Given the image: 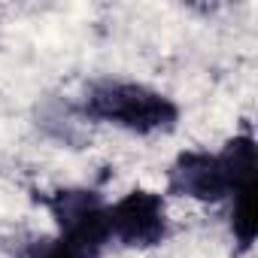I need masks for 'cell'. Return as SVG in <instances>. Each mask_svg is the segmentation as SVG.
Segmentation results:
<instances>
[{
    "instance_id": "6da1fadb",
    "label": "cell",
    "mask_w": 258,
    "mask_h": 258,
    "mask_svg": "<svg viewBox=\"0 0 258 258\" xmlns=\"http://www.w3.org/2000/svg\"><path fill=\"white\" fill-rule=\"evenodd\" d=\"M170 191L195 201H222L255 185V140L249 134L225 143L222 152H182L170 167Z\"/></svg>"
},
{
    "instance_id": "7a4b0ae2",
    "label": "cell",
    "mask_w": 258,
    "mask_h": 258,
    "mask_svg": "<svg viewBox=\"0 0 258 258\" xmlns=\"http://www.w3.org/2000/svg\"><path fill=\"white\" fill-rule=\"evenodd\" d=\"M85 112L91 118L118 124L134 134L173 131L179 109L170 97L140 82H97L85 97Z\"/></svg>"
},
{
    "instance_id": "3957f363",
    "label": "cell",
    "mask_w": 258,
    "mask_h": 258,
    "mask_svg": "<svg viewBox=\"0 0 258 258\" xmlns=\"http://www.w3.org/2000/svg\"><path fill=\"white\" fill-rule=\"evenodd\" d=\"M43 204L58 222V240H64L82 258H97L109 240V207L88 188H61L46 195Z\"/></svg>"
},
{
    "instance_id": "277c9868",
    "label": "cell",
    "mask_w": 258,
    "mask_h": 258,
    "mask_svg": "<svg viewBox=\"0 0 258 258\" xmlns=\"http://www.w3.org/2000/svg\"><path fill=\"white\" fill-rule=\"evenodd\" d=\"M109 237L124 246L149 249L167 237V210L161 195L134 188L109 207Z\"/></svg>"
},
{
    "instance_id": "5b68a950",
    "label": "cell",
    "mask_w": 258,
    "mask_h": 258,
    "mask_svg": "<svg viewBox=\"0 0 258 258\" xmlns=\"http://www.w3.org/2000/svg\"><path fill=\"white\" fill-rule=\"evenodd\" d=\"M231 231L240 243V249H249L255 240V185L234 195V213H231Z\"/></svg>"
},
{
    "instance_id": "8992f818",
    "label": "cell",
    "mask_w": 258,
    "mask_h": 258,
    "mask_svg": "<svg viewBox=\"0 0 258 258\" xmlns=\"http://www.w3.org/2000/svg\"><path fill=\"white\" fill-rule=\"evenodd\" d=\"M31 258H82L76 249H70L64 240H43L34 246Z\"/></svg>"
}]
</instances>
